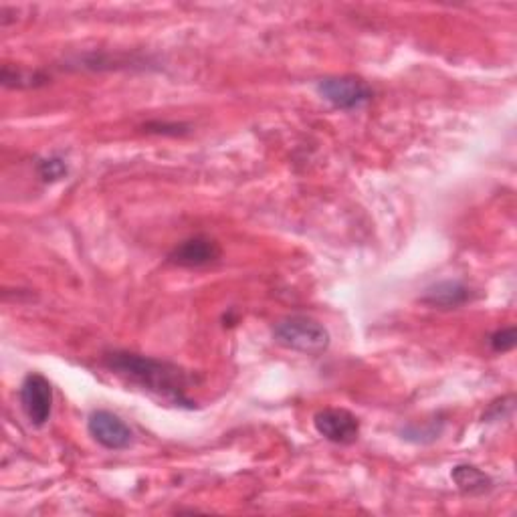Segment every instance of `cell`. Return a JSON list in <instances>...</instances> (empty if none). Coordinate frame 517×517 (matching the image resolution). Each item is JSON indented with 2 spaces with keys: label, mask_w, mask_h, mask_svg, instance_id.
I'll return each instance as SVG.
<instances>
[{
  "label": "cell",
  "mask_w": 517,
  "mask_h": 517,
  "mask_svg": "<svg viewBox=\"0 0 517 517\" xmlns=\"http://www.w3.org/2000/svg\"><path fill=\"white\" fill-rule=\"evenodd\" d=\"M443 427H437V423H429L427 427H419V425H410L402 431V439L406 441H415V443H427L425 437H429V441H435L439 439Z\"/></svg>",
  "instance_id": "12"
},
{
  "label": "cell",
  "mask_w": 517,
  "mask_h": 517,
  "mask_svg": "<svg viewBox=\"0 0 517 517\" xmlns=\"http://www.w3.org/2000/svg\"><path fill=\"white\" fill-rule=\"evenodd\" d=\"M316 431L334 445H352L360 437V421L346 408H322L314 417Z\"/></svg>",
  "instance_id": "6"
},
{
  "label": "cell",
  "mask_w": 517,
  "mask_h": 517,
  "mask_svg": "<svg viewBox=\"0 0 517 517\" xmlns=\"http://www.w3.org/2000/svg\"><path fill=\"white\" fill-rule=\"evenodd\" d=\"M221 255H223L221 245L215 239L196 235L178 243L168 255V263L184 269H200L217 263Z\"/></svg>",
  "instance_id": "7"
},
{
  "label": "cell",
  "mask_w": 517,
  "mask_h": 517,
  "mask_svg": "<svg viewBox=\"0 0 517 517\" xmlns=\"http://www.w3.org/2000/svg\"><path fill=\"white\" fill-rule=\"evenodd\" d=\"M469 301H473V289L463 281H441L421 295V303L435 309H457Z\"/></svg>",
  "instance_id": "8"
},
{
  "label": "cell",
  "mask_w": 517,
  "mask_h": 517,
  "mask_svg": "<svg viewBox=\"0 0 517 517\" xmlns=\"http://www.w3.org/2000/svg\"><path fill=\"white\" fill-rule=\"evenodd\" d=\"M513 396H507V398H503V400H497V402H493L491 406H489V410L485 412L483 415V421H487V423H493V421H499V419H503V417H507L509 412H511V408H513Z\"/></svg>",
  "instance_id": "14"
},
{
  "label": "cell",
  "mask_w": 517,
  "mask_h": 517,
  "mask_svg": "<svg viewBox=\"0 0 517 517\" xmlns=\"http://www.w3.org/2000/svg\"><path fill=\"white\" fill-rule=\"evenodd\" d=\"M69 172V166L63 158L59 156H49L37 162V174L43 182H57L61 178H65Z\"/></svg>",
  "instance_id": "11"
},
{
  "label": "cell",
  "mask_w": 517,
  "mask_h": 517,
  "mask_svg": "<svg viewBox=\"0 0 517 517\" xmlns=\"http://www.w3.org/2000/svg\"><path fill=\"white\" fill-rule=\"evenodd\" d=\"M19 398H21V408L25 412V417L33 427L41 429L49 423L53 412V386L43 374L39 372L27 374L21 384Z\"/></svg>",
  "instance_id": "4"
},
{
  "label": "cell",
  "mask_w": 517,
  "mask_h": 517,
  "mask_svg": "<svg viewBox=\"0 0 517 517\" xmlns=\"http://www.w3.org/2000/svg\"><path fill=\"white\" fill-rule=\"evenodd\" d=\"M273 340L285 350L320 356L330 348V332L328 328L309 316H287L279 320L273 328Z\"/></svg>",
  "instance_id": "2"
},
{
  "label": "cell",
  "mask_w": 517,
  "mask_h": 517,
  "mask_svg": "<svg viewBox=\"0 0 517 517\" xmlns=\"http://www.w3.org/2000/svg\"><path fill=\"white\" fill-rule=\"evenodd\" d=\"M87 431L97 445L108 451H124L132 445V429L110 410H93L87 419Z\"/></svg>",
  "instance_id": "5"
},
{
  "label": "cell",
  "mask_w": 517,
  "mask_h": 517,
  "mask_svg": "<svg viewBox=\"0 0 517 517\" xmlns=\"http://www.w3.org/2000/svg\"><path fill=\"white\" fill-rule=\"evenodd\" d=\"M3 85L11 89H29V87H39L47 83V77L39 71H25L21 67L5 65L3 67Z\"/></svg>",
  "instance_id": "10"
},
{
  "label": "cell",
  "mask_w": 517,
  "mask_h": 517,
  "mask_svg": "<svg viewBox=\"0 0 517 517\" xmlns=\"http://www.w3.org/2000/svg\"><path fill=\"white\" fill-rule=\"evenodd\" d=\"M489 344H491V350L497 352V354H503V352H509L515 348L517 344V332L515 328H501L497 330L491 338H489Z\"/></svg>",
  "instance_id": "13"
},
{
  "label": "cell",
  "mask_w": 517,
  "mask_h": 517,
  "mask_svg": "<svg viewBox=\"0 0 517 517\" xmlns=\"http://www.w3.org/2000/svg\"><path fill=\"white\" fill-rule=\"evenodd\" d=\"M451 479L463 495H471V497L485 495L493 489V479L485 471L473 465H457L451 471Z\"/></svg>",
  "instance_id": "9"
},
{
  "label": "cell",
  "mask_w": 517,
  "mask_h": 517,
  "mask_svg": "<svg viewBox=\"0 0 517 517\" xmlns=\"http://www.w3.org/2000/svg\"><path fill=\"white\" fill-rule=\"evenodd\" d=\"M103 366L168 404L194 408V400L186 394L190 376L176 364L132 352H110L103 356Z\"/></svg>",
  "instance_id": "1"
},
{
  "label": "cell",
  "mask_w": 517,
  "mask_h": 517,
  "mask_svg": "<svg viewBox=\"0 0 517 517\" xmlns=\"http://www.w3.org/2000/svg\"><path fill=\"white\" fill-rule=\"evenodd\" d=\"M318 93L334 106L336 110H360L366 103L372 101V87L354 75H342V77H326L318 83Z\"/></svg>",
  "instance_id": "3"
}]
</instances>
